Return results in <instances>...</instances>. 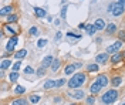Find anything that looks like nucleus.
<instances>
[{
  "mask_svg": "<svg viewBox=\"0 0 125 105\" xmlns=\"http://www.w3.org/2000/svg\"><path fill=\"white\" fill-rule=\"evenodd\" d=\"M87 80V74L85 73H77L71 77V80H68V88L70 89H77L81 88L84 85V82Z\"/></svg>",
  "mask_w": 125,
  "mask_h": 105,
  "instance_id": "nucleus-1",
  "label": "nucleus"
},
{
  "mask_svg": "<svg viewBox=\"0 0 125 105\" xmlns=\"http://www.w3.org/2000/svg\"><path fill=\"white\" fill-rule=\"evenodd\" d=\"M118 97H119L118 91H117L115 88H111V89L105 91V92L102 94V97H101V102H102L104 105H111V104H114V102L117 101Z\"/></svg>",
  "mask_w": 125,
  "mask_h": 105,
  "instance_id": "nucleus-2",
  "label": "nucleus"
},
{
  "mask_svg": "<svg viewBox=\"0 0 125 105\" xmlns=\"http://www.w3.org/2000/svg\"><path fill=\"white\" fill-rule=\"evenodd\" d=\"M124 11H125V7L124 6H121L118 1H114V3H111L108 6V13L109 14H112V16H122L124 14Z\"/></svg>",
  "mask_w": 125,
  "mask_h": 105,
  "instance_id": "nucleus-3",
  "label": "nucleus"
},
{
  "mask_svg": "<svg viewBox=\"0 0 125 105\" xmlns=\"http://www.w3.org/2000/svg\"><path fill=\"white\" fill-rule=\"evenodd\" d=\"M17 43H19V37H17V36H11V37L9 38L7 44H6V51H7L9 54L14 51L16 46H17Z\"/></svg>",
  "mask_w": 125,
  "mask_h": 105,
  "instance_id": "nucleus-4",
  "label": "nucleus"
},
{
  "mask_svg": "<svg viewBox=\"0 0 125 105\" xmlns=\"http://www.w3.org/2000/svg\"><path fill=\"white\" fill-rule=\"evenodd\" d=\"M122 44H124V41H121V40H118V41H115V43H112L111 46H108L107 53H108L109 56H112L114 53H118V51L121 50V47H122Z\"/></svg>",
  "mask_w": 125,
  "mask_h": 105,
  "instance_id": "nucleus-5",
  "label": "nucleus"
},
{
  "mask_svg": "<svg viewBox=\"0 0 125 105\" xmlns=\"http://www.w3.org/2000/svg\"><path fill=\"white\" fill-rule=\"evenodd\" d=\"M68 95H70L71 98H74V99H77V101H80V99H84V97H85V92L83 91V89H71V91H68Z\"/></svg>",
  "mask_w": 125,
  "mask_h": 105,
  "instance_id": "nucleus-6",
  "label": "nucleus"
},
{
  "mask_svg": "<svg viewBox=\"0 0 125 105\" xmlns=\"http://www.w3.org/2000/svg\"><path fill=\"white\" fill-rule=\"evenodd\" d=\"M109 54L108 53H100V54H97L95 57V63L97 64H105V63H108L109 61Z\"/></svg>",
  "mask_w": 125,
  "mask_h": 105,
  "instance_id": "nucleus-7",
  "label": "nucleus"
},
{
  "mask_svg": "<svg viewBox=\"0 0 125 105\" xmlns=\"http://www.w3.org/2000/svg\"><path fill=\"white\" fill-rule=\"evenodd\" d=\"M95 81H97V82H98V84L101 85L102 88H104V87H107L109 82H111V80H108V77H107L105 74H100V75H98V77L95 78Z\"/></svg>",
  "mask_w": 125,
  "mask_h": 105,
  "instance_id": "nucleus-8",
  "label": "nucleus"
},
{
  "mask_svg": "<svg viewBox=\"0 0 125 105\" xmlns=\"http://www.w3.org/2000/svg\"><path fill=\"white\" fill-rule=\"evenodd\" d=\"M122 60H125V58H124V53H121V51L114 53V54L111 56V58H109V61H111L112 64H118V63H121Z\"/></svg>",
  "mask_w": 125,
  "mask_h": 105,
  "instance_id": "nucleus-9",
  "label": "nucleus"
},
{
  "mask_svg": "<svg viewBox=\"0 0 125 105\" xmlns=\"http://www.w3.org/2000/svg\"><path fill=\"white\" fill-rule=\"evenodd\" d=\"M101 89H102L101 85H100L97 81H94L93 84H91V87H90V94H91V95H97V94L101 92Z\"/></svg>",
  "mask_w": 125,
  "mask_h": 105,
  "instance_id": "nucleus-10",
  "label": "nucleus"
},
{
  "mask_svg": "<svg viewBox=\"0 0 125 105\" xmlns=\"http://www.w3.org/2000/svg\"><path fill=\"white\" fill-rule=\"evenodd\" d=\"M94 26H95L97 31H101V30H105V29H107V23H105L104 19H97L95 23H94Z\"/></svg>",
  "mask_w": 125,
  "mask_h": 105,
  "instance_id": "nucleus-11",
  "label": "nucleus"
},
{
  "mask_svg": "<svg viewBox=\"0 0 125 105\" xmlns=\"http://www.w3.org/2000/svg\"><path fill=\"white\" fill-rule=\"evenodd\" d=\"M53 61H54V57L53 56H46L43 58V61H41V65L46 67V68H50L51 64H53Z\"/></svg>",
  "mask_w": 125,
  "mask_h": 105,
  "instance_id": "nucleus-12",
  "label": "nucleus"
},
{
  "mask_svg": "<svg viewBox=\"0 0 125 105\" xmlns=\"http://www.w3.org/2000/svg\"><path fill=\"white\" fill-rule=\"evenodd\" d=\"M33 11H34L36 17H39V19H44V17H47V11L44 10V9H41V7H34L33 9Z\"/></svg>",
  "mask_w": 125,
  "mask_h": 105,
  "instance_id": "nucleus-13",
  "label": "nucleus"
},
{
  "mask_svg": "<svg viewBox=\"0 0 125 105\" xmlns=\"http://www.w3.org/2000/svg\"><path fill=\"white\" fill-rule=\"evenodd\" d=\"M10 67H13V64H11V60H9V58H3L1 60V63H0V70H9Z\"/></svg>",
  "mask_w": 125,
  "mask_h": 105,
  "instance_id": "nucleus-14",
  "label": "nucleus"
},
{
  "mask_svg": "<svg viewBox=\"0 0 125 105\" xmlns=\"http://www.w3.org/2000/svg\"><path fill=\"white\" fill-rule=\"evenodd\" d=\"M105 31H107V34H109V36L115 34V33H117V24H115V23H108Z\"/></svg>",
  "mask_w": 125,
  "mask_h": 105,
  "instance_id": "nucleus-15",
  "label": "nucleus"
},
{
  "mask_svg": "<svg viewBox=\"0 0 125 105\" xmlns=\"http://www.w3.org/2000/svg\"><path fill=\"white\" fill-rule=\"evenodd\" d=\"M85 33L87 34H90V36H94L95 33H97V29H95V26H94V23H88V24H85Z\"/></svg>",
  "mask_w": 125,
  "mask_h": 105,
  "instance_id": "nucleus-16",
  "label": "nucleus"
},
{
  "mask_svg": "<svg viewBox=\"0 0 125 105\" xmlns=\"http://www.w3.org/2000/svg\"><path fill=\"white\" fill-rule=\"evenodd\" d=\"M11 13H13V6H4V7H1V10H0V16L1 17L9 16Z\"/></svg>",
  "mask_w": 125,
  "mask_h": 105,
  "instance_id": "nucleus-17",
  "label": "nucleus"
},
{
  "mask_svg": "<svg viewBox=\"0 0 125 105\" xmlns=\"http://www.w3.org/2000/svg\"><path fill=\"white\" fill-rule=\"evenodd\" d=\"M75 65L74 64H68V65H65V68H64V74L65 75H74V73H75Z\"/></svg>",
  "mask_w": 125,
  "mask_h": 105,
  "instance_id": "nucleus-18",
  "label": "nucleus"
},
{
  "mask_svg": "<svg viewBox=\"0 0 125 105\" xmlns=\"http://www.w3.org/2000/svg\"><path fill=\"white\" fill-rule=\"evenodd\" d=\"M55 87H57V81L55 80H47L44 82V85H43L44 89H51V88H55Z\"/></svg>",
  "mask_w": 125,
  "mask_h": 105,
  "instance_id": "nucleus-19",
  "label": "nucleus"
},
{
  "mask_svg": "<svg viewBox=\"0 0 125 105\" xmlns=\"http://www.w3.org/2000/svg\"><path fill=\"white\" fill-rule=\"evenodd\" d=\"M26 56H27V50L26 48H21V50H19V51H16L14 53V58L16 60H23Z\"/></svg>",
  "mask_w": 125,
  "mask_h": 105,
  "instance_id": "nucleus-20",
  "label": "nucleus"
},
{
  "mask_svg": "<svg viewBox=\"0 0 125 105\" xmlns=\"http://www.w3.org/2000/svg\"><path fill=\"white\" fill-rule=\"evenodd\" d=\"M29 99H26V98H16L14 101H11V104L10 105H29Z\"/></svg>",
  "mask_w": 125,
  "mask_h": 105,
  "instance_id": "nucleus-21",
  "label": "nucleus"
},
{
  "mask_svg": "<svg viewBox=\"0 0 125 105\" xmlns=\"http://www.w3.org/2000/svg\"><path fill=\"white\" fill-rule=\"evenodd\" d=\"M60 65H61V60L60 58H54V61H53V64H51V71L53 73H57L58 71V68H60Z\"/></svg>",
  "mask_w": 125,
  "mask_h": 105,
  "instance_id": "nucleus-22",
  "label": "nucleus"
},
{
  "mask_svg": "<svg viewBox=\"0 0 125 105\" xmlns=\"http://www.w3.org/2000/svg\"><path fill=\"white\" fill-rule=\"evenodd\" d=\"M98 70H100V64H97V63L87 65V73H97Z\"/></svg>",
  "mask_w": 125,
  "mask_h": 105,
  "instance_id": "nucleus-23",
  "label": "nucleus"
},
{
  "mask_svg": "<svg viewBox=\"0 0 125 105\" xmlns=\"http://www.w3.org/2000/svg\"><path fill=\"white\" fill-rule=\"evenodd\" d=\"M111 84H112V87H114V88H115V87H119V85L122 84V78H121L119 75H115V77H112Z\"/></svg>",
  "mask_w": 125,
  "mask_h": 105,
  "instance_id": "nucleus-24",
  "label": "nucleus"
},
{
  "mask_svg": "<svg viewBox=\"0 0 125 105\" xmlns=\"http://www.w3.org/2000/svg\"><path fill=\"white\" fill-rule=\"evenodd\" d=\"M17 20H19V16L14 14V13H11V14H9V16H7V23H9V24L17 23Z\"/></svg>",
  "mask_w": 125,
  "mask_h": 105,
  "instance_id": "nucleus-25",
  "label": "nucleus"
},
{
  "mask_svg": "<svg viewBox=\"0 0 125 105\" xmlns=\"http://www.w3.org/2000/svg\"><path fill=\"white\" fill-rule=\"evenodd\" d=\"M9 80H10V82H16L19 80V71H11L9 74Z\"/></svg>",
  "mask_w": 125,
  "mask_h": 105,
  "instance_id": "nucleus-26",
  "label": "nucleus"
},
{
  "mask_svg": "<svg viewBox=\"0 0 125 105\" xmlns=\"http://www.w3.org/2000/svg\"><path fill=\"white\" fill-rule=\"evenodd\" d=\"M24 92H26V88H24L23 85H16V88H14L16 95H23Z\"/></svg>",
  "mask_w": 125,
  "mask_h": 105,
  "instance_id": "nucleus-27",
  "label": "nucleus"
},
{
  "mask_svg": "<svg viewBox=\"0 0 125 105\" xmlns=\"http://www.w3.org/2000/svg\"><path fill=\"white\" fill-rule=\"evenodd\" d=\"M29 101H30V104H37V102H40V95L31 94L30 97H29Z\"/></svg>",
  "mask_w": 125,
  "mask_h": 105,
  "instance_id": "nucleus-28",
  "label": "nucleus"
},
{
  "mask_svg": "<svg viewBox=\"0 0 125 105\" xmlns=\"http://www.w3.org/2000/svg\"><path fill=\"white\" fill-rule=\"evenodd\" d=\"M21 61H23V60H17L14 64H13V67H11V71H19V70L21 68Z\"/></svg>",
  "mask_w": 125,
  "mask_h": 105,
  "instance_id": "nucleus-29",
  "label": "nucleus"
},
{
  "mask_svg": "<svg viewBox=\"0 0 125 105\" xmlns=\"http://www.w3.org/2000/svg\"><path fill=\"white\" fill-rule=\"evenodd\" d=\"M4 31H9L10 34H13V36H17V31H16V30H13V29L10 27V24H9V23L4 26Z\"/></svg>",
  "mask_w": 125,
  "mask_h": 105,
  "instance_id": "nucleus-30",
  "label": "nucleus"
},
{
  "mask_svg": "<svg viewBox=\"0 0 125 105\" xmlns=\"http://www.w3.org/2000/svg\"><path fill=\"white\" fill-rule=\"evenodd\" d=\"M85 104L87 105H94L95 104V97H94V95H90L88 98H85Z\"/></svg>",
  "mask_w": 125,
  "mask_h": 105,
  "instance_id": "nucleus-31",
  "label": "nucleus"
},
{
  "mask_svg": "<svg viewBox=\"0 0 125 105\" xmlns=\"http://www.w3.org/2000/svg\"><path fill=\"white\" fill-rule=\"evenodd\" d=\"M46 46H47L46 38H40V40L37 41V47H39V48H43V47H46Z\"/></svg>",
  "mask_w": 125,
  "mask_h": 105,
  "instance_id": "nucleus-32",
  "label": "nucleus"
},
{
  "mask_svg": "<svg viewBox=\"0 0 125 105\" xmlns=\"http://www.w3.org/2000/svg\"><path fill=\"white\" fill-rule=\"evenodd\" d=\"M67 37H71V38L80 40V38H81V34H75V33H73V31H68V33H67Z\"/></svg>",
  "mask_w": 125,
  "mask_h": 105,
  "instance_id": "nucleus-33",
  "label": "nucleus"
},
{
  "mask_svg": "<svg viewBox=\"0 0 125 105\" xmlns=\"http://www.w3.org/2000/svg\"><path fill=\"white\" fill-rule=\"evenodd\" d=\"M46 75V67H40L39 70H37V77H44Z\"/></svg>",
  "mask_w": 125,
  "mask_h": 105,
  "instance_id": "nucleus-34",
  "label": "nucleus"
},
{
  "mask_svg": "<svg viewBox=\"0 0 125 105\" xmlns=\"http://www.w3.org/2000/svg\"><path fill=\"white\" fill-rule=\"evenodd\" d=\"M29 34H30V36H37V34H39V29H37L36 26L30 27V30H29Z\"/></svg>",
  "mask_w": 125,
  "mask_h": 105,
  "instance_id": "nucleus-35",
  "label": "nucleus"
},
{
  "mask_svg": "<svg viewBox=\"0 0 125 105\" xmlns=\"http://www.w3.org/2000/svg\"><path fill=\"white\" fill-rule=\"evenodd\" d=\"M67 6H65V4H64V6H62V9H61V13H60V16H61V19L62 20H65V17H67Z\"/></svg>",
  "mask_w": 125,
  "mask_h": 105,
  "instance_id": "nucleus-36",
  "label": "nucleus"
},
{
  "mask_svg": "<svg viewBox=\"0 0 125 105\" xmlns=\"http://www.w3.org/2000/svg\"><path fill=\"white\" fill-rule=\"evenodd\" d=\"M24 74H27V75H29V74H34V68L30 67V65H27V67L24 68Z\"/></svg>",
  "mask_w": 125,
  "mask_h": 105,
  "instance_id": "nucleus-37",
  "label": "nucleus"
},
{
  "mask_svg": "<svg viewBox=\"0 0 125 105\" xmlns=\"http://www.w3.org/2000/svg\"><path fill=\"white\" fill-rule=\"evenodd\" d=\"M118 40L125 41V30H121V31H118Z\"/></svg>",
  "mask_w": 125,
  "mask_h": 105,
  "instance_id": "nucleus-38",
  "label": "nucleus"
},
{
  "mask_svg": "<svg viewBox=\"0 0 125 105\" xmlns=\"http://www.w3.org/2000/svg\"><path fill=\"white\" fill-rule=\"evenodd\" d=\"M64 84H65V80H64V78L57 80V87H61V85H64Z\"/></svg>",
  "mask_w": 125,
  "mask_h": 105,
  "instance_id": "nucleus-39",
  "label": "nucleus"
},
{
  "mask_svg": "<svg viewBox=\"0 0 125 105\" xmlns=\"http://www.w3.org/2000/svg\"><path fill=\"white\" fill-rule=\"evenodd\" d=\"M61 37H62V33H61V31H57V36H55V40L58 41L60 38H61Z\"/></svg>",
  "mask_w": 125,
  "mask_h": 105,
  "instance_id": "nucleus-40",
  "label": "nucleus"
},
{
  "mask_svg": "<svg viewBox=\"0 0 125 105\" xmlns=\"http://www.w3.org/2000/svg\"><path fill=\"white\" fill-rule=\"evenodd\" d=\"M117 1L121 4V6H124V7H125V0H117Z\"/></svg>",
  "mask_w": 125,
  "mask_h": 105,
  "instance_id": "nucleus-41",
  "label": "nucleus"
},
{
  "mask_svg": "<svg viewBox=\"0 0 125 105\" xmlns=\"http://www.w3.org/2000/svg\"><path fill=\"white\" fill-rule=\"evenodd\" d=\"M74 65H75V68H81V63H74Z\"/></svg>",
  "mask_w": 125,
  "mask_h": 105,
  "instance_id": "nucleus-42",
  "label": "nucleus"
},
{
  "mask_svg": "<svg viewBox=\"0 0 125 105\" xmlns=\"http://www.w3.org/2000/svg\"><path fill=\"white\" fill-rule=\"evenodd\" d=\"M60 101H61V98H60V97L54 98V102H57V104H58V102H60Z\"/></svg>",
  "mask_w": 125,
  "mask_h": 105,
  "instance_id": "nucleus-43",
  "label": "nucleus"
},
{
  "mask_svg": "<svg viewBox=\"0 0 125 105\" xmlns=\"http://www.w3.org/2000/svg\"><path fill=\"white\" fill-rule=\"evenodd\" d=\"M70 105H78V104H75V102H71V104Z\"/></svg>",
  "mask_w": 125,
  "mask_h": 105,
  "instance_id": "nucleus-44",
  "label": "nucleus"
},
{
  "mask_svg": "<svg viewBox=\"0 0 125 105\" xmlns=\"http://www.w3.org/2000/svg\"><path fill=\"white\" fill-rule=\"evenodd\" d=\"M124 58H125V50H124Z\"/></svg>",
  "mask_w": 125,
  "mask_h": 105,
  "instance_id": "nucleus-45",
  "label": "nucleus"
},
{
  "mask_svg": "<svg viewBox=\"0 0 125 105\" xmlns=\"http://www.w3.org/2000/svg\"><path fill=\"white\" fill-rule=\"evenodd\" d=\"M124 105H125V104H124Z\"/></svg>",
  "mask_w": 125,
  "mask_h": 105,
  "instance_id": "nucleus-46",
  "label": "nucleus"
}]
</instances>
